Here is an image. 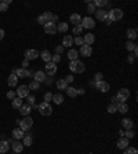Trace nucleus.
I'll list each match as a JSON object with an SVG mask.
<instances>
[{
    "label": "nucleus",
    "instance_id": "f257e3e1",
    "mask_svg": "<svg viewBox=\"0 0 138 154\" xmlns=\"http://www.w3.org/2000/svg\"><path fill=\"white\" fill-rule=\"evenodd\" d=\"M69 69H70L72 72H75V73H83L84 70H86V66H84V64H83L82 61L76 59V61H70Z\"/></svg>",
    "mask_w": 138,
    "mask_h": 154
},
{
    "label": "nucleus",
    "instance_id": "f03ea898",
    "mask_svg": "<svg viewBox=\"0 0 138 154\" xmlns=\"http://www.w3.org/2000/svg\"><path fill=\"white\" fill-rule=\"evenodd\" d=\"M18 125H19V128H21L22 131H28V129H31V128H32V125H33L32 117H31V116H26V117H23L22 120H19Z\"/></svg>",
    "mask_w": 138,
    "mask_h": 154
},
{
    "label": "nucleus",
    "instance_id": "7ed1b4c3",
    "mask_svg": "<svg viewBox=\"0 0 138 154\" xmlns=\"http://www.w3.org/2000/svg\"><path fill=\"white\" fill-rule=\"evenodd\" d=\"M108 18L113 22V21H120V19L123 18V11L120 8H112L108 13Z\"/></svg>",
    "mask_w": 138,
    "mask_h": 154
},
{
    "label": "nucleus",
    "instance_id": "20e7f679",
    "mask_svg": "<svg viewBox=\"0 0 138 154\" xmlns=\"http://www.w3.org/2000/svg\"><path fill=\"white\" fill-rule=\"evenodd\" d=\"M39 112L41 116H51L53 114V107L50 106V103L43 102L41 105H39Z\"/></svg>",
    "mask_w": 138,
    "mask_h": 154
},
{
    "label": "nucleus",
    "instance_id": "39448f33",
    "mask_svg": "<svg viewBox=\"0 0 138 154\" xmlns=\"http://www.w3.org/2000/svg\"><path fill=\"white\" fill-rule=\"evenodd\" d=\"M116 98H117V100H119V102L124 103L127 99H130V90H127V88H122V90H119V92H117Z\"/></svg>",
    "mask_w": 138,
    "mask_h": 154
},
{
    "label": "nucleus",
    "instance_id": "423d86ee",
    "mask_svg": "<svg viewBox=\"0 0 138 154\" xmlns=\"http://www.w3.org/2000/svg\"><path fill=\"white\" fill-rule=\"evenodd\" d=\"M80 25H82L83 29H94L95 28V21L91 17H86V18H82Z\"/></svg>",
    "mask_w": 138,
    "mask_h": 154
},
{
    "label": "nucleus",
    "instance_id": "0eeeda50",
    "mask_svg": "<svg viewBox=\"0 0 138 154\" xmlns=\"http://www.w3.org/2000/svg\"><path fill=\"white\" fill-rule=\"evenodd\" d=\"M44 68H46V72H44V73L48 74V76H54L55 73H57V69H58L54 62H47Z\"/></svg>",
    "mask_w": 138,
    "mask_h": 154
},
{
    "label": "nucleus",
    "instance_id": "6e6552de",
    "mask_svg": "<svg viewBox=\"0 0 138 154\" xmlns=\"http://www.w3.org/2000/svg\"><path fill=\"white\" fill-rule=\"evenodd\" d=\"M37 57H40V52L36 50H26L25 51V59L26 61H33L36 59Z\"/></svg>",
    "mask_w": 138,
    "mask_h": 154
},
{
    "label": "nucleus",
    "instance_id": "1a4fd4ad",
    "mask_svg": "<svg viewBox=\"0 0 138 154\" xmlns=\"http://www.w3.org/2000/svg\"><path fill=\"white\" fill-rule=\"evenodd\" d=\"M17 95H18V98H26L28 95H29V88H28V85H19V88L17 90V92H15Z\"/></svg>",
    "mask_w": 138,
    "mask_h": 154
},
{
    "label": "nucleus",
    "instance_id": "9d476101",
    "mask_svg": "<svg viewBox=\"0 0 138 154\" xmlns=\"http://www.w3.org/2000/svg\"><path fill=\"white\" fill-rule=\"evenodd\" d=\"M43 28H44V33H47V35H55L57 33V26L53 22H47Z\"/></svg>",
    "mask_w": 138,
    "mask_h": 154
},
{
    "label": "nucleus",
    "instance_id": "9b49d317",
    "mask_svg": "<svg viewBox=\"0 0 138 154\" xmlns=\"http://www.w3.org/2000/svg\"><path fill=\"white\" fill-rule=\"evenodd\" d=\"M15 76L19 77V78H26V77H31L32 76V72H29V70H26V69H17L15 70Z\"/></svg>",
    "mask_w": 138,
    "mask_h": 154
},
{
    "label": "nucleus",
    "instance_id": "f8f14e48",
    "mask_svg": "<svg viewBox=\"0 0 138 154\" xmlns=\"http://www.w3.org/2000/svg\"><path fill=\"white\" fill-rule=\"evenodd\" d=\"M80 54L83 55V57H91L92 54V48H91V45H88V44H83L82 47H80V51H79Z\"/></svg>",
    "mask_w": 138,
    "mask_h": 154
},
{
    "label": "nucleus",
    "instance_id": "ddd939ff",
    "mask_svg": "<svg viewBox=\"0 0 138 154\" xmlns=\"http://www.w3.org/2000/svg\"><path fill=\"white\" fill-rule=\"evenodd\" d=\"M97 90L101 91V92H108V91L110 90V85L106 81H104V80H102V81L97 83Z\"/></svg>",
    "mask_w": 138,
    "mask_h": 154
},
{
    "label": "nucleus",
    "instance_id": "4468645a",
    "mask_svg": "<svg viewBox=\"0 0 138 154\" xmlns=\"http://www.w3.org/2000/svg\"><path fill=\"white\" fill-rule=\"evenodd\" d=\"M31 112H32V106L31 105H22L21 107H19V113L22 114L23 117H26V116H29L31 114Z\"/></svg>",
    "mask_w": 138,
    "mask_h": 154
},
{
    "label": "nucleus",
    "instance_id": "2eb2a0df",
    "mask_svg": "<svg viewBox=\"0 0 138 154\" xmlns=\"http://www.w3.org/2000/svg\"><path fill=\"white\" fill-rule=\"evenodd\" d=\"M23 136H25V131H22L21 128H15V129L13 131V138L14 139H17V141L23 139Z\"/></svg>",
    "mask_w": 138,
    "mask_h": 154
},
{
    "label": "nucleus",
    "instance_id": "dca6fc26",
    "mask_svg": "<svg viewBox=\"0 0 138 154\" xmlns=\"http://www.w3.org/2000/svg\"><path fill=\"white\" fill-rule=\"evenodd\" d=\"M33 76H35V81H37L39 84H40V83H43L44 80H46V73L41 72V70H37V72L35 73Z\"/></svg>",
    "mask_w": 138,
    "mask_h": 154
},
{
    "label": "nucleus",
    "instance_id": "f3484780",
    "mask_svg": "<svg viewBox=\"0 0 138 154\" xmlns=\"http://www.w3.org/2000/svg\"><path fill=\"white\" fill-rule=\"evenodd\" d=\"M61 45H62L64 48L65 47H72V45H73V37L69 36V35L68 36H64V39H62V44Z\"/></svg>",
    "mask_w": 138,
    "mask_h": 154
},
{
    "label": "nucleus",
    "instance_id": "a211bd4d",
    "mask_svg": "<svg viewBox=\"0 0 138 154\" xmlns=\"http://www.w3.org/2000/svg\"><path fill=\"white\" fill-rule=\"evenodd\" d=\"M117 147L119 149H122V150H124V149H127L129 147V139L127 138H119V141H117Z\"/></svg>",
    "mask_w": 138,
    "mask_h": 154
},
{
    "label": "nucleus",
    "instance_id": "6ab92c4d",
    "mask_svg": "<svg viewBox=\"0 0 138 154\" xmlns=\"http://www.w3.org/2000/svg\"><path fill=\"white\" fill-rule=\"evenodd\" d=\"M7 83H9V87H13V88H14V87H17V84H18V77L15 76V73L10 74Z\"/></svg>",
    "mask_w": 138,
    "mask_h": 154
},
{
    "label": "nucleus",
    "instance_id": "aec40b11",
    "mask_svg": "<svg viewBox=\"0 0 138 154\" xmlns=\"http://www.w3.org/2000/svg\"><path fill=\"white\" fill-rule=\"evenodd\" d=\"M83 41H84V44H88V45H91L94 41H95V36L92 35V33H87L86 36L83 37Z\"/></svg>",
    "mask_w": 138,
    "mask_h": 154
},
{
    "label": "nucleus",
    "instance_id": "412c9836",
    "mask_svg": "<svg viewBox=\"0 0 138 154\" xmlns=\"http://www.w3.org/2000/svg\"><path fill=\"white\" fill-rule=\"evenodd\" d=\"M41 59L44 61V62H51V58H53V55H51V52L48 50H44V51H41V54H40Z\"/></svg>",
    "mask_w": 138,
    "mask_h": 154
},
{
    "label": "nucleus",
    "instance_id": "4be33fe9",
    "mask_svg": "<svg viewBox=\"0 0 138 154\" xmlns=\"http://www.w3.org/2000/svg\"><path fill=\"white\" fill-rule=\"evenodd\" d=\"M106 14H108V11H105L104 8H98L95 11V15H97V19H98V21H104L106 17Z\"/></svg>",
    "mask_w": 138,
    "mask_h": 154
},
{
    "label": "nucleus",
    "instance_id": "5701e85b",
    "mask_svg": "<svg viewBox=\"0 0 138 154\" xmlns=\"http://www.w3.org/2000/svg\"><path fill=\"white\" fill-rule=\"evenodd\" d=\"M133 121L130 120V118H123L122 120V127L124 128V129H133Z\"/></svg>",
    "mask_w": 138,
    "mask_h": 154
},
{
    "label": "nucleus",
    "instance_id": "b1692460",
    "mask_svg": "<svg viewBox=\"0 0 138 154\" xmlns=\"http://www.w3.org/2000/svg\"><path fill=\"white\" fill-rule=\"evenodd\" d=\"M9 150H10L9 142H6V141H1V142H0V154L9 153Z\"/></svg>",
    "mask_w": 138,
    "mask_h": 154
},
{
    "label": "nucleus",
    "instance_id": "393cba45",
    "mask_svg": "<svg viewBox=\"0 0 138 154\" xmlns=\"http://www.w3.org/2000/svg\"><path fill=\"white\" fill-rule=\"evenodd\" d=\"M70 22L73 23V26L80 25V22H82V17H80L79 14H72V15H70Z\"/></svg>",
    "mask_w": 138,
    "mask_h": 154
},
{
    "label": "nucleus",
    "instance_id": "a878e982",
    "mask_svg": "<svg viewBox=\"0 0 138 154\" xmlns=\"http://www.w3.org/2000/svg\"><path fill=\"white\" fill-rule=\"evenodd\" d=\"M13 150H14V153H21V151H22L23 150V143L22 142H15V143H13Z\"/></svg>",
    "mask_w": 138,
    "mask_h": 154
},
{
    "label": "nucleus",
    "instance_id": "bb28decb",
    "mask_svg": "<svg viewBox=\"0 0 138 154\" xmlns=\"http://www.w3.org/2000/svg\"><path fill=\"white\" fill-rule=\"evenodd\" d=\"M55 85H57V88H58L60 91H64V90H66V88H68V84H66V81H65L64 78H61V80H58Z\"/></svg>",
    "mask_w": 138,
    "mask_h": 154
},
{
    "label": "nucleus",
    "instance_id": "cd10ccee",
    "mask_svg": "<svg viewBox=\"0 0 138 154\" xmlns=\"http://www.w3.org/2000/svg\"><path fill=\"white\" fill-rule=\"evenodd\" d=\"M66 30H68V23L66 22H60L58 23V26H57V32L65 33Z\"/></svg>",
    "mask_w": 138,
    "mask_h": 154
},
{
    "label": "nucleus",
    "instance_id": "c85d7f7f",
    "mask_svg": "<svg viewBox=\"0 0 138 154\" xmlns=\"http://www.w3.org/2000/svg\"><path fill=\"white\" fill-rule=\"evenodd\" d=\"M53 102H54L55 105H61L62 102H64V95H61V94H55V95H53Z\"/></svg>",
    "mask_w": 138,
    "mask_h": 154
},
{
    "label": "nucleus",
    "instance_id": "c756f323",
    "mask_svg": "<svg viewBox=\"0 0 138 154\" xmlns=\"http://www.w3.org/2000/svg\"><path fill=\"white\" fill-rule=\"evenodd\" d=\"M78 57H79V51H76V50H69V52H68V58L70 59V61H76L78 59Z\"/></svg>",
    "mask_w": 138,
    "mask_h": 154
},
{
    "label": "nucleus",
    "instance_id": "7c9ffc66",
    "mask_svg": "<svg viewBox=\"0 0 138 154\" xmlns=\"http://www.w3.org/2000/svg\"><path fill=\"white\" fill-rule=\"evenodd\" d=\"M117 112L122 113V114H126L127 112H129V106H127L126 103H119L117 105Z\"/></svg>",
    "mask_w": 138,
    "mask_h": 154
},
{
    "label": "nucleus",
    "instance_id": "2f4dec72",
    "mask_svg": "<svg viewBox=\"0 0 138 154\" xmlns=\"http://www.w3.org/2000/svg\"><path fill=\"white\" fill-rule=\"evenodd\" d=\"M92 3H94V6H95V7H100V8L105 7V6H109L108 0H94Z\"/></svg>",
    "mask_w": 138,
    "mask_h": 154
},
{
    "label": "nucleus",
    "instance_id": "473e14b6",
    "mask_svg": "<svg viewBox=\"0 0 138 154\" xmlns=\"http://www.w3.org/2000/svg\"><path fill=\"white\" fill-rule=\"evenodd\" d=\"M22 99L21 98H14L13 99V107L14 109H17V110H19V107L22 106Z\"/></svg>",
    "mask_w": 138,
    "mask_h": 154
},
{
    "label": "nucleus",
    "instance_id": "72a5a7b5",
    "mask_svg": "<svg viewBox=\"0 0 138 154\" xmlns=\"http://www.w3.org/2000/svg\"><path fill=\"white\" fill-rule=\"evenodd\" d=\"M65 91H66V94H68L69 98H75V96L78 95V92H76V88H75V87H68Z\"/></svg>",
    "mask_w": 138,
    "mask_h": 154
},
{
    "label": "nucleus",
    "instance_id": "f704fd0d",
    "mask_svg": "<svg viewBox=\"0 0 138 154\" xmlns=\"http://www.w3.org/2000/svg\"><path fill=\"white\" fill-rule=\"evenodd\" d=\"M127 37H129V40H135L137 39V30L135 29H129L127 30Z\"/></svg>",
    "mask_w": 138,
    "mask_h": 154
},
{
    "label": "nucleus",
    "instance_id": "c9c22d12",
    "mask_svg": "<svg viewBox=\"0 0 138 154\" xmlns=\"http://www.w3.org/2000/svg\"><path fill=\"white\" fill-rule=\"evenodd\" d=\"M126 48H127V51H130V52H131V51H134L135 48H137V44H135L134 41L129 40V41H127V44H126Z\"/></svg>",
    "mask_w": 138,
    "mask_h": 154
},
{
    "label": "nucleus",
    "instance_id": "e433bc0d",
    "mask_svg": "<svg viewBox=\"0 0 138 154\" xmlns=\"http://www.w3.org/2000/svg\"><path fill=\"white\" fill-rule=\"evenodd\" d=\"M95 11H97V7L94 6V3H92V1L87 3V13L88 14H95Z\"/></svg>",
    "mask_w": 138,
    "mask_h": 154
},
{
    "label": "nucleus",
    "instance_id": "4c0bfd02",
    "mask_svg": "<svg viewBox=\"0 0 138 154\" xmlns=\"http://www.w3.org/2000/svg\"><path fill=\"white\" fill-rule=\"evenodd\" d=\"M117 112V103H110L109 106H108V113L109 114H113Z\"/></svg>",
    "mask_w": 138,
    "mask_h": 154
},
{
    "label": "nucleus",
    "instance_id": "58836bf2",
    "mask_svg": "<svg viewBox=\"0 0 138 154\" xmlns=\"http://www.w3.org/2000/svg\"><path fill=\"white\" fill-rule=\"evenodd\" d=\"M28 88H31V90H33V91H37L40 88V84L37 81H31V84L28 85Z\"/></svg>",
    "mask_w": 138,
    "mask_h": 154
},
{
    "label": "nucleus",
    "instance_id": "ea45409f",
    "mask_svg": "<svg viewBox=\"0 0 138 154\" xmlns=\"http://www.w3.org/2000/svg\"><path fill=\"white\" fill-rule=\"evenodd\" d=\"M22 143H23V146H31V145H32V138H31V136H28V135H25V136H23V139H22Z\"/></svg>",
    "mask_w": 138,
    "mask_h": 154
},
{
    "label": "nucleus",
    "instance_id": "a19ab883",
    "mask_svg": "<svg viewBox=\"0 0 138 154\" xmlns=\"http://www.w3.org/2000/svg\"><path fill=\"white\" fill-rule=\"evenodd\" d=\"M43 17H44V19H46V22H51L53 21V13H50V11H46V13L43 14Z\"/></svg>",
    "mask_w": 138,
    "mask_h": 154
},
{
    "label": "nucleus",
    "instance_id": "79ce46f5",
    "mask_svg": "<svg viewBox=\"0 0 138 154\" xmlns=\"http://www.w3.org/2000/svg\"><path fill=\"white\" fill-rule=\"evenodd\" d=\"M124 150L126 151L123 154H138V150L135 147H127V149H124Z\"/></svg>",
    "mask_w": 138,
    "mask_h": 154
},
{
    "label": "nucleus",
    "instance_id": "37998d69",
    "mask_svg": "<svg viewBox=\"0 0 138 154\" xmlns=\"http://www.w3.org/2000/svg\"><path fill=\"white\" fill-rule=\"evenodd\" d=\"M73 44H76V45H80V47H82V45L84 44V41H83V37H80V36L75 37V39H73Z\"/></svg>",
    "mask_w": 138,
    "mask_h": 154
},
{
    "label": "nucleus",
    "instance_id": "c03bdc74",
    "mask_svg": "<svg viewBox=\"0 0 138 154\" xmlns=\"http://www.w3.org/2000/svg\"><path fill=\"white\" fill-rule=\"evenodd\" d=\"M51 100H53V94H51V92H46V94H44V102L50 103Z\"/></svg>",
    "mask_w": 138,
    "mask_h": 154
},
{
    "label": "nucleus",
    "instance_id": "a18cd8bd",
    "mask_svg": "<svg viewBox=\"0 0 138 154\" xmlns=\"http://www.w3.org/2000/svg\"><path fill=\"white\" fill-rule=\"evenodd\" d=\"M82 32H83L82 25H76V26H73V33L75 35H80Z\"/></svg>",
    "mask_w": 138,
    "mask_h": 154
},
{
    "label": "nucleus",
    "instance_id": "49530a36",
    "mask_svg": "<svg viewBox=\"0 0 138 154\" xmlns=\"http://www.w3.org/2000/svg\"><path fill=\"white\" fill-rule=\"evenodd\" d=\"M134 134L133 129H127V132H124V138H127V139H131V138H134Z\"/></svg>",
    "mask_w": 138,
    "mask_h": 154
},
{
    "label": "nucleus",
    "instance_id": "de8ad7c7",
    "mask_svg": "<svg viewBox=\"0 0 138 154\" xmlns=\"http://www.w3.org/2000/svg\"><path fill=\"white\" fill-rule=\"evenodd\" d=\"M7 10H9V4H6L4 1H1V3H0V11H1V13H6Z\"/></svg>",
    "mask_w": 138,
    "mask_h": 154
},
{
    "label": "nucleus",
    "instance_id": "09e8293b",
    "mask_svg": "<svg viewBox=\"0 0 138 154\" xmlns=\"http://www.w3.org/2000/svg\"><path fill=\"white\" fill-rule=\"evenodd\" d=\"M61 61V55H58V54H55V55H53V58H51V62H54L55 65L58 64Z\"/></svg>",
    "mask_w": 138,
    "mask_h": 154
},
{
    "label": "nucleus",
    "instance_id": "8fccbe9b",
    "mask_svg": "<svg viewBox=\"0 0 138 154\" xmlns=\"http://www.w3.org/2000/svg\"><path fill=\"white\" fill-rule=\"evenodd\" d=\"M26 98H28V105H31V106H33V105H35V99H36V98H35L33 95H28Z\"/></svg>",
    "mask_w": 138,
    "mask_h": 154
},
{
    "label": "nucleus",
    "instance_id": "3c124183",
    "mask_svg": "<svg viewBox=\"0 0 138 154\" xmlns=\"http://www.w3.org/2000/svg\"><path fill=\"white\" fill-rule=\"evenodd\" d=\"M65 81H66V84H69V83H72L75 80V77L72 76V74H68V76H65V78H64Z\"/></svg>",
    "mask_w": 138,
    "mask_h": 154
},
{
    "label": "nucleus",
    "instance_id": "603ef678",
    "mask_svg": "<svg viewBox=\"0 0 138 154\" xmlns=\"http://www.w3.org/2000/svg\"><path fill=\"white\" fill-rule=\"evenodd\" d=\"M55 52L58 55H61L64 52V47H62V45H57V47H55Z\"/></svg>",
    "mask_w": 138,
    "mask_h": 154
},
{
    "label": "nucleus",
    "instance_id": "864d4df0",
    "mask_svg": "<svg viewBox=\"0 0 138 154\" xmlns=\"http://www.w3.org/2000/svg\"><path fill=\"white\" fill-rule=\"evenodd\" d=\"M37 22L40 23V25H43V26H44V25H46V19H44V17H43V15H40V17H39V18H37Z\"/></svg>",
    "mask_w": 138,
    "mask_h": 154
},
{
    "label": "nucleus",
    "instance_id": "5fc2aeb1",
    "mask_svg": "<svg viewBox=\"0 0 138 154\" xmlns=\"http://www.w3.org/2000/svg\"><path fill=\"white\" fill-rule=\"evenodd\" d=\"M15 95H17V94H15L14 91H9V92H7V98H9V99H14Z\"/></svg>",
    "mask_w": 138,
    "mask_h": 154
},
{
    "label": "nucleus",
    "instance_id": "6e6d98bb",
    "mask_svg": "<svg viewBox=\"0 0 138 154\" xmlns=\"http://www.w3.org/2000/svg\"><path fill=\"white\" fill-rule=\"evenodd\" d=\"M98 81H102V73H95V83H98Z\"/></svg>",
    "mask_w": 138,
    "mask_h": 154
},
{
    "label": "nucleus",
    "instance_id": "4d7b16f0",
    "mask_svg": "<svg viewBox=\"0 0 138 154\" xmlns=\"http://www.w3.org/2000/svg\"><path fill=\"white\" fill-rule=\"evenodd\" d=\"M102 22H105L106 25H110V23H112V21H110V19L108 18V14H106V17H105V19H104V21H102Z\"/></svg>",
    "mask_w": 138,
    "mask_h": 154
},
{
    "label": "nucleus",
    "instance_id": "13d9d810",
    "mask_svg": "<svg viewBox=\"0 0 138 154\" xmlns=\"http://www.w3.org/2000/svg\"><path fill=\"white\" fill-rule=\"evenodd\" d=\"M28 65H29V61H26V59H23V61H22V66H23V69L26 68Z\"/></svg>",
    "mask_w": 138,
    "mask_h": 154
},
{
    "label": "nucleus",
    "instance_id": "bf43d9fd",
    "mask_svg": "<svg viewBox=\"0 0 138 154\" xmlns=\"http://www.w3.org/2000/svg\"><path fill=\"white\" fill-rule=\"evenodd\" d=\"M76 92H78V95H83V94H84V90H83V88H79V90H76Z\"/></svg>",
    "mask_w": 138,
    "mask_h": 154
},
{
    "label": "nucleus",
    "instance_id": "052dcab7",
    "mask_svg": "<svg viewBox=\"0 0 138 154\" xmlns=\"http://www.w3.org/2000/svg\"><path fill=\"white\" fill-rule=\"evenodd\" d=\"M3 37H4V30H3V29H0V41L3 40Z\"/></svg>",
    "mask_w": 138,
    "mask_h": 154
},
{
    "label": "nucleus",
    "instance_id": "680f3d73",
    "mask_svg": "<svg viewBox=\"0 0 138 154\" xmlns=\"http://www.w3.org/2000/svg\"><path fill=\"white\" fill-rule=\"evenodd\" d=\"M129 62H130V64H133V62H134V57H129Z\"/></svg>",
    "mask_w": 138,
    "mask_h": 154
},
{
    "label": "nucleus",
    "instance_id": "e2e57ef3",
    "mask_svg": "<svg viewBox=\"0 0 138 154\" xmlns=\"http://www.w3.org/2000/svg\"><path fill=\"white\" fill-rule=\"evenodd\" d=\"M119 135H120V138H123V136H124V131H119Z\"/></svg>",
    "mask_w": 138,
    "mask_h": 154
},
{
    "label": "nucleus",
    "instance_id": "0e129e2a",
    "mask_svg": "<svg viewBox=\"0 0 138 154\" xmlns=\"http://www.w3.org/2000/svg\"><path fill=\"white\" fill-rule=\"evenodd\" d=\"M112 102H113V103H116V102H117V98H116V96H113V98H112Z\"/></svg>",
    "mask_w": 138,
    "mask_h": 154
}]
</instances>
